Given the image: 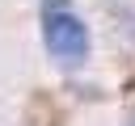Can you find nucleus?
I'll return each mask as SVG.
<instances>
[{
  "label": "nucleus",
  "instance_id": "f257e3e1",
  "mask_svg": "<svg viewBox=\"0 0 135 126\" xmlns=\"http://www.w3.org/2000/svg\"><path fill=\"white\" fill-rule=\"evenodd\" d=\"M42 38L63 67H80L89 59V25L80 21L72 0H42Z\"/></svg>",
  "mask_w": 135,
  "mask_h": 126
}]
</instances>
